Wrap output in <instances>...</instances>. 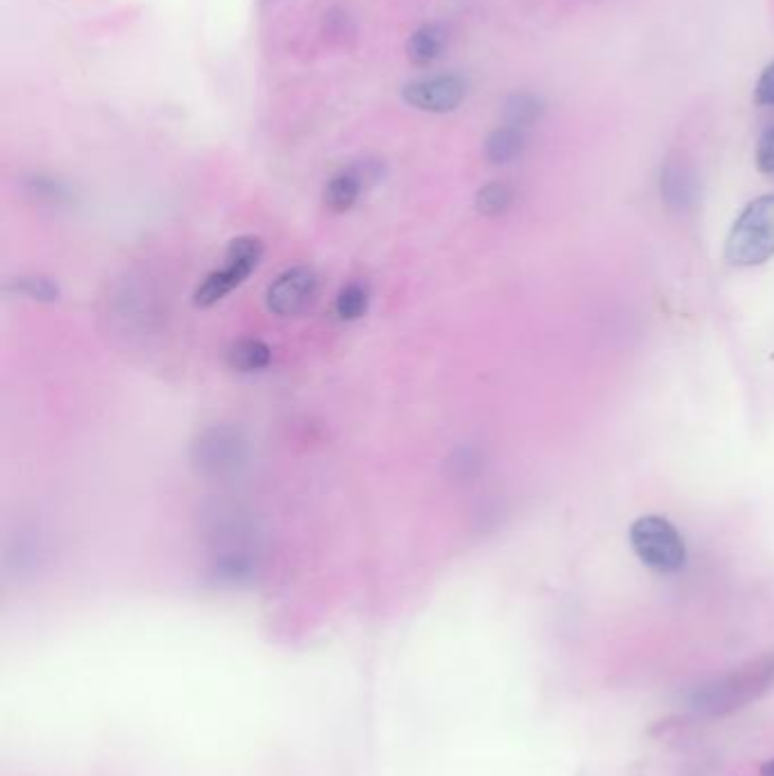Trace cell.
<instances>
[{"label": "cell", "instance_id": "obj_1", "mask_svg": "<svg viewBox=\"0 0 774 776\" xmlns=\"http://www.w3.org/2000/svg\"><path fill=\"white\" fill-rule=\"evenodd\" d=\"M774 686V654L761 656L740 668L706 679L693 688L688 704L702 718H727L750 706Z\"/></svg>", "mask_w": 774, "mask_h": 776}, {"label": "cell", "instance_id": "obj_2", "mask_svg": "<svg viewBox=\"0 0 774 776\" xmlns=\"http://www.w3.org/2000/svg\"><path fill=\"white\" fill-rule=\"evenodd\" d=\"M774 257V196H761L743 209L727 239L734 266H761Z\"/></svg>", "mask_w": 774, "mask_h": 776}, {"label": "cell", "instance_id": "obj_3", "mask_svg": "<svg viewBox=\"0 0 774 776\" xmlns=\"http://www.w3.org/2000/svg\"><path fill=\"white\" fill-rule=\"evenodd\" d=\"M629 541L638 559L656 572H677L686 565L684 538L666 518H638L629 529Z\"/></svg>", "mask_w": 774, "mask_h": 776}, {"label": "cell", "instance_id": "obj_4", "mask_svg": "<svg viewBox=\"0 0 774 776\" xmlns=\"http://www.w3.org/2000/svg\"><path fill=\"white\" fill-rule=\"evenodd\" d=\"M262 257L264 246L255 236H239V239H234L225 252V266L221 271L207 275L205 282L198 286L196 305L212 307L216 302H221L227 293H232L239 284L246 282V277L255 271Z\"/></svg>", "mask_w": 774, "mask_h": 776}, {"label": "cell", "instance_id": "obj_5", "mask_svg": "<svg viewBox=\"0 0 774 776\" xmlns=\"http://www.w3.org/2000/svg\"><path fill=\"white\" fill-rule=\"evenodd\" d=\"M243 459H246V443L232 427H209L193 443V463L205 475H227L237 470Z\"/></svg>", "mask_w": 774, "mask_h": 776}, {"label": "cell", "instance_id": "obj_6", "mask_svg": "<svg viewBox=\"0 0 774 776\" xmlns=\"http://www.w3.org/2000/svg\"><path fill=\"white\" fill-rule=\"evenodd\" d=\"M466 98V82L459 75H427L405 84L402 100L409 107L420 109L429 114H448L454 112Z\"/></svg>", "mask_w": 774, "mask_h": 776}, {"label": "cell", "instance_id": "obj_7", "mask_svg": "<svg viewBox=\"0 0 774 776\" xmlns=\"http://www.w3.org/2000/svg\"><path fill=\"white\" fill-rule=\"evenodd\" d=\"M318 293V277L307 266H296L284 271L277 280L268 286L266 302L268 309L277 316H298L309 309Z\"/></svg>", "mask_w": 774, "mask_h": 776}, {"label": "cell", "instance_id": "obj_8", "mask_svg": "<svg viewBox=\"0 0 774 776\" xmlns=\"http://www.w3.org/2000/svg\"><path fill=\"white\" fill-rule=\"evenodd\" d=\"M368 175L373 177L380 175V166L375 162H364L357 168H348V171L336 173L332 180L325 184V191H323L325 207L336 214L348 212V209H352V205L357 202L361 189L366 187Z\"/></svg>", "mask_w": 774, "mask_h": 776}, {"label": "cell", "instance_id": "obj_9", "mask_svg": "<svg viewBox=\"0 0 774 776\" xmlns=\"http://www.w3.org/2000/svg\"><path fill=\"white\" fill-rule=\"evenodd\" d=\"M661 196L670 209L684 212L691 209L697 198L695 171L681 159H670L661 171Z\"/></svg>", "mask_w": 774, "mask_h": 776}, {"label": "cell", "instance_id": "obj_10", "mask_svg": "<svg viewBox=\"0 0 774 776\" xmlns=\"http://www.w3.org/2000/svg\"><path fill=\"white\" fill-rule=\"evenodd\" d=\"M448 48V30L441 23H425L407 39L405 53L414 66H429Z\"/></svg>", "mask_w": 774, "mask_h": 776}, {"label": "cell", "instance_id": "obj_11", "mask_svg": "<svg viewBox=\"0 0 774 776\" xmlns=\"http://www.w3.org/2000/svg\"><path fill=\"white\" fill-rule=\"evenodd\" d=\"M273 352L259 339H239L227 350V364L239 373H257L271 364Z\"/></svg>", "mask_w": 774, "mask_h": 776}, {"label": "cell", "instance_id": "obj_12", "mask_svg": "<svg viewBox=\"0 0 774 776\" xmlns=\"http://www.w3.org/2000/svg\"><path fill=\"white\" fill-rule=\"evenodd\" d=\"M543 109L545 105L541 96L532 94V91H516V94H511L507 100H504L502 114L507 125L520 130L536 123L538 118L543 116Z\"/></svg>", "mask_w": 774, "mask_h": 776}, {"label": "cell", "instance_id": "obj_13", "mask_svg": "<svg viewBox=\"0 0 774 776\" xmlns=\"http://www.w3.org/2000/svg\"><path fill=\"white\" fill-rule=\"evenodd\" d=\"M523 132L511 125L493 130L484 141V155L493 164H509L523 153Z\"/></svg>", "mask_w": 774, "mask_h": 776}, {"label": "cell", "instance_id": "obj_14", "mask_svg": "<svg viewBox=\"0 0 774 776\" xmlns=\"http://www.w3.org/2000/svg\"><path fill=\"white\" fill-rule=\"evenodd\" d=\"M513 202V189L504 182H491L477 191L475 207L484 216H500L507 212Z\"/></svg>", "mask_w": 774, "mask_h": 776}, {"label": "cell", "instance_id": "obj_15", "mask_svg": "<svg viewBox=\"0 0 774 776\" xmlns=\"http://www.w3.org/2000/svg\"><path fill=\"white\" fill-rule=\"evenodd\" d=\"M368 309V291L364 284L350 282L341 289L336 298V316L341 320H357L366 314Z\"/></svg>", "mask_w": 774, "mask_h": 776}, {"label": "cell", "instance_id": "obj_16", "mask_svg": "<svg viewBox=\"0 0 774 776\" xmlns=\"http://www.w3.org/2000/svg\"><path fill=\"white\" fill-rule=\"evenodd\" d=\"M14 289L28 295L35 300H55L57 298V286L53 282L44 280V277H23L14 284Z\"/></svg>", "mask_w": 774, "mask_h": 776}, {"label": "cell", "instance_id": "obj_17", "mask_svg": "<svg viewBox=\"0 0 774 776\" xmlns=\"http://www.w3.org/2000/svg\"><path fill=\"white\" fill-rule=\"evenodd\" d=\"M756 164H759V171L774 182V125L765 130L763 137L759 139V148H756Z\"/></svg>", "mask_w": 774, "mask_h": 776}, {"label": "cell", "instance_id": "obj_18", "mask_svg": "<svg viewBox=\"0 0 774 776\" xmlns=\"http://www.w3.org/2000/svg\"><path fill=\"white\" fill-rule=\"evenodd\" d=\"M30 191L39 198H48L53 202H62L66 198V189L62 187L60 182L50 180V177H32Z\"/></svg>", "mask_w": 774, "mask_h": 776}, {"label": "cell", "instance_id": "obj_19", "mask_svg": "<svg viewBox=\"0 0 774 776\" xmlns=\"http://www.w3.org/2000/svg\"><path fill=\"white\" fill-rule=\"evenodd\" d=\"M754 98L759 105L774 107V62L761 73V78L756 82V89H754Z\"/></svg>", "mask_w": 774, "mask_h": 776}, {"label": "cell", "instance_id": "obj_20", "mask_svg": "<svg viewBox=\"0 0 774 776\" xmlns=\"http://www.w3.org/2000/svg\"><path fill=\"white\" fill-rule=\"evenodd\" d=\"M761 776H774V761L761 765Z\"/></svg>", "mask_w": 774, "mask_h": 776}]
</instances>
